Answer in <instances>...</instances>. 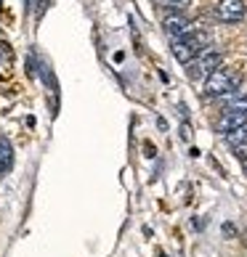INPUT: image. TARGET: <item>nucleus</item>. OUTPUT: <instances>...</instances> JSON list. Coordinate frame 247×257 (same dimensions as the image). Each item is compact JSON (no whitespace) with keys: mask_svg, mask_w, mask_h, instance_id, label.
Here are the masks:
<instances>
[{"mask_svg":"<svg viewBox=\"0 0 247 257\" xmlns=\"http://www.w3.org/2000/svg\"><path fill=\"white\" fill-rule=\"evenodd\" d=\"M239 74H234L229 69H218L213 72L210 77L205 80V96H210V98H223V96H229V93L236 90V85H239Z\"/></svg>","mask_w":247,"mask_h":257,"instance_id":"nucleus-1","label":"nucleus"},{"mask_svg":"<svg viewBox=\"0 0 247 257\" xmlns=\"http://www.w3.org/2000/svg\"><path fill=\"white\" fill-rule=\"evenodd\" d=\"M221 64H223V56L218 51H213V48H207L205 53L197 56L194 64H189L192 66V69H189V77H199V74H207V77H210L213 72L221 69Z\"/></svg>","mask_w":247,"mask_h":257,"instance_id":"nucleus-2","label":"nucleus"},{"mask_svg":"<svg viewBox=\"0 0 247 257\" xmlns=\"http://www.w3.org/2000/svg\"><path fill=\"white\" fill-rule=\"evenodd\" d=\"M215 19L223 24H234L244 19V3L242 0H221L215 6Z\"/></svg>","mask_w":247,"mask_h":257,"instance_id":"nucleus-3","label":"nucleus"},{"mask_svg":"<svg viewBox=\"0 0 247 257\" xmlns=\"http://www.w3.org/2000/svg\"><path fill=\"white\" fill-rule=\"evenodd\" d=\"M162 27H165V32H168L170 37H176V40H181V37H186L189 32H194V27L189 24L186 16H181V14H170V16H165Z\"/></svg>","mask_w":247,"mask_h":257,"instance_id":"nucleus-4","label":"nucleus"},{"mask_svg":"<svg viewBox=\"0 0 247 257\" xmlns=\"http://www.w3.org/2000/svg\"><path fill=\"white\" fill-rule=\"evenodd\" d=\"M242 125H247V114H242V111H223V117L218 119V133H223V136H229L231 130H236V127H242Z\"/></svg>","mask_w":247,"mask_h":257,"instance_id":"nucleus-5","label":"nucleus"},{"mask_svg":"<svg viewBox=\"0 0 247 257\" xmlns=\"http://www.w3.org/2000/svg\"><path fill=\"white\" fill-rule=\"evenodd\" d=\"M173 56H176V59L181 61V64H194L199 53L181 37V40H173Z\"/></svg>","mask_w":247,"mask_h":257,"instance_id":"nucleus-6","label":"nucleus"},{"mask_svg":"<svg viewBox=\"0 0 247 257\" xmlns=\"http://www.w3.org/2000/svg\"><path fill=\"white\" fill-rule=\"evenodd\" d=\"M14 165V149L8 144V138H0V175H6Z\"/></svg>","mask_w":247,"mask_h":257,"instance_id":"nucleus-7","label":"nucleus"},{"mask_svg":"<svg viewBox=\"0 0 247 257\" xmlns=\"http://www.w3.org/2000/svg\"><path fill=\"white\" fill-rule=\"evenodd\" d=\"M226 144L234 146V149H242V146H247V125L236 127V130H231L229 136H226Z\"/></svg>","mask_w":247,"mask_h":257,"instance_id":"nucleus-8","label":"nucleus"},{"mask_svg":"<svg viewBox=\"0 0 247 257\" xmlns=\"http://www.w3.org/2000/svg\"><path fill=\"white\" fill-rule=\"evenodd\" d=\"M157 6H162V8H168V11H173V14H181V11H186V8L192 6V0H157Z\"/></svg>","mask_w":247,"mask_h":257,"instance_id":"nucleus-9","label":"nucleus"},{"mask_svg":"<svg viewBox=\"0 0 247 257\" xmlns=\"http://www.w3.org/2000/svg\"><path fill=\"white\" fill-rule=\"evenodd\" d=\"M181 136L189 141V136H192V130H189V125H184V127H181Z\"/></svg>","mask_w":247,"mask_h":257,"instance_id":"nucleus-10","label":"nucleus"},{"mask_svg":"<svg viewBox=\"0 0 247 257\" xmlns=\"http://www.w3.org/2000/svg\"><path fill=\"white\" fill-rule=\"evenodd\" d=\"M242 165H244V173H247V159H242Z\"/></svg>","mask_w":247,"mask_h":257,"instance_id":"nucleus-11","label":"nucleus"}]
</instances>
